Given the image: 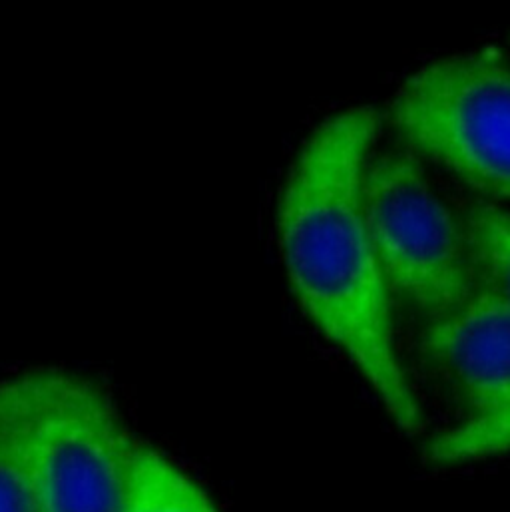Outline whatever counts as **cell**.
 Here are the masks:
<instances>
[{"instance_id": "9c48e42d", "label": "cell", "mask_w": 510, "mask_h": 512, "mask_svg": "<svg viewBox=\"0 0 510 512\" xmlns=\"http://www.w3.org/2000/svg\"><path fill=\"white\" fill-rule=\"evenodd\" d=\"M0 512H36L26 467L2 407H0Z\"/></svg>"}, {"instance_id": "8992f818", "label": "cell", "mask_w": 510, "mask_h": 512, "mask_svg": "<svg viewBox=\"0 0 510 512\" xmlns=\"http://www.w3.org/2000/svg\"><path fill=\"white\" fill-rule=\"evenodd\" d=\"M120 512H220L176 461L142 443Z\"/></svg>"}, {"instance_id": "52a82bcc", "label": "cell", "mask_w": 510, "mask_h": 512, "mask_svg": "<svg viewBox=\"0 0 510 512\" xmlns=\"http://www.w3.org/2000/svg\"><path fill=\"white\" fill-rule=\"evenodd\" d=\"M477 291L510 303V210L475 202L461 216Z\"/></svg>"}, {"instance_id": "6da1fadb", "label": "cell", "mask_w": 510, "mask_h": 512, "mask_svg": "<svg viewBox=\"0 0 510 512\" xmlns=\"http://www.w3.org/2000/svg\"><path fill=\"white\" fill-rule=\"evenodd\" d=\"M377 126L373 108L353 106L313 128L281 184L275 238L303 315L353 363L393 423L413 435L423 411L395 349L391 291L363 204Z\"/></svg>"}, {"instance_id": "7a4b0ae2", "label": "cell", "mask_w": 510, "mask_h": 512, "mask_svg": "<svg viewBox=\"0 0 510 512\" xmlns=\"http://www.w3.org/2000/svg\"><path fill=\"white\" fill-rule=\"evenodd\" d=\"M0 407L34 511H122L142 443L96 383L64 369H32L0 381Z\"/></svg>"}, {"instance_id": "3957f363", "label": "cell", "mask_w": 510, "mask_h": 512, "mask_svg": "<svg viewBox=\"0 0 510 512\" xmlns=\"http://www.w3.org/2000/svg\"><path fill=\"white\" fill-rule=\"evenodd\" d=\"M387 118L419 154L510 200V62L493 52L433 60L395 92Z\"/></svg>"}, {"instance_id": "ba28073f", "label": "cell", "mask_w": 510, "mask_h": 512, "mask_svg": "<svg viewBox=\"0 0 510 512\" xmlns=\"http://www.w3.org/2000/svg\"><path fill=\"white\" fill-rule=\"evenodd\" d=\"M503 453H510V407L485 419L463 421L435 435L425 447L433 465L471 463Z\"/></svg>"}, {"instance_id": "5b68a950", "label": "cell", "mask_w": 510, "mask_h": 512, "mask_svg": "<svg viewBox=\"0 0 510 512\" xmlns=\"http://www.w3.org/2000/svg\"><path fill=\"white\" fill-rule=\"evenodd\" d=\"M419 345L431 371L467 411L465 421L509 409V301L477 291L431 319Z\"/></svg>"}, {"instance_id": "277c9868", "label": "cell", "mask_w": 510, "mask_h": 512, "mask_svg": "<svg viewBox=\"0 0 510 512\" xmlns=\"http://www.w3.org/2000/svg\"><path fill=\"white\" fill-rule=\"evenodd\" d=\"M363 204L391 295L435 319L477 293L463 222L413 156L369 158Z\"/></svg>"}]
</instances>
